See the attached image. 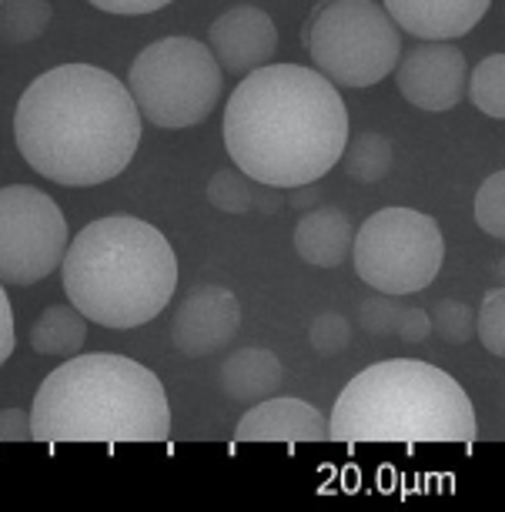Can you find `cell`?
Here are the masks:
<instances>
[{"label":"cell","mask_w":505,"mask_h":512,"mask_svg":"<svg viewBox=\"0 0 505 512\" xmlns=\"http://www.w3.org/2000/svg\"><path fill=\"white\" fill-rule=\"evenodd\" d=\"M67 218L41 188H0V285H37L61 268Z\"/></svg>","instance_id":"9"},{"label":"cell","mask_w":505,"mask_h":512,"mask_svg":"<svg viewBox=\"0 0 505 512\" xmlns=\"http://www.w3.org/2000/svg\"><path fill=\"white\" fill-rule=\"evenodd\" d=\"M402 98L422 111H452L465 101L469 88V61L449 41L415 44L402 57L395 74Z\"/></svg>","instance_id":"10"},{"label":"cell","mask_w":505,"mask_h":512,"mask_svg":"<svg viewBox=\"0 0 505 512\" xmlns=\"http://www.w3.org/2000/svg\"><path fill=\"white\" fill-rule=\"evenodd\" d=\"M17 345V332H14V312H11V302L4 295V285H0V365L11 359Z\"/></svg>","instance_id":"30"},{"label":"cell","mask_w":505,"mask_h":512,"mask_svg":"<svg viewBox=\"0 0 505 512\" xmlns=\"http://www.w3.org/2000/svg\"><path fill=\"white\" fill-rule=\"evenodd\" d=\"M318 74L342 88H372L395 71L402 34L375 0H318L301 27Z\"/></svg>","instance_id":"6"},{"label":"cell","mask_w":505,"mask_h":512,"mask_svg":"<svg viewBox=\"0 0 505 512\" xmlns=\"http://www.w3.org/2000/svg\"><path fill=\"white\" fill-rule=\"evenodd\" d=\"M492 0H385V14L398 31L422 41L465 37L489 14Z\"/></svg>","instance_id":"14"},{"label":"cell","mask_w":505,"mask_h":512,"mask_svg":"<svg viewBox=\"0 0 505 512\" xmlns=\"http://www.w3.org/2000/svg\"><path fill=\"white\" fill-rule=\"evenodd\" d=\"M429 332H432L429 312H422V308H402V318H398V325H395V335L402 338V342H425Z\"/></svg>","instance_id":"27"},{"label":"cell","mask_w":505,"mask_h":512,"mask_svg":"<svg viewBox=\"0 0 505 512\" xmlns=\"http://www.w3.org/2000/svg\"><path fill=\"white\" fill-rule=\"evenodd\" d=\"M348 111L325 74L301 64L255 67L225 108V148L268 188L315 185L342 161Z\"/></svg>","instance_id":"1"},{"label":"cell","mask_w":505,"mask_h":512,"mask_svg":"<svg viewBox=\"0 0 505 512\" xmlns=\"http://www.w3.org/2000/svg\"><path fill=\"white\" fill-rule=\"evenodd\" d=\"M241 328V305L235 292L221 285H198L174 308L171 342L188 359H208L225 349Z\"/></svg>","instance_id":"11"},{"label":"cell","mask_w":505,"mask_h":512,"mask_svg":"<svg viewBox=\"0 0 505 512\" xmlns=\"http://www.w3.org/2000/svg\"><path fill=\"white\" fill-rule=\"evenodd\" d=\"M255 198H258L255 185L241 171L221 168L208 181V201L218 211H225V215H248V211H255Z\"/></svg>","instance_id":"21"},{"label":"cell","mask_w":505,"mask_h":512,"mask_svg":"<svg viewBox=\"0 0 505 512\" xmlns=\"http://www.w3.org/2000/svg\"><path fill=\"white\" fill-rule=\"evenodd\" d=\"M31 439V415L21 409H0V442Z\"/></svg>","instance_id":"29"},{"label":"cell","mask_w":505,"mask_h":512,"mask_svg":"<svg viewBox=\"0 0 505 512\" xmlns=\"http://www.w3.org/2000/svg\"><path fill=\"white\" fill-rule=\"evenodd\" d=\"M475 335H479V342L495 359H502L505 355V292L502 288L485 292L479 315H475Z\"/></svg>","instance_id":"24"},{"label":"cell","mask_w":505,"mask_h":512,"mask_svg":"<svg viewBox=\"0 0 505 512\" xmlns=\"http://www.w3.org/2000/svg\"><path fill=\"white\" fill-rule=\"evenodd\" d=\"M355 272L382 295H412L435 282L445 241L435 218L415 208H382L352 238Z\"/></svg>","instance_id":"8"},{"label":"cell","mask_w":505,"mask_h":512,"mask_svg":"<svg viewBox=\"0 0 505 512\" xmlns=\"http://www.w3.org/2000/svg\"><path fill=\"white\" fill-rule=\"evenodd\" d=\"M221 67L215 54L194 37H164L134 57L128 91L141 118L158 128H194L218 108Z\"/></svg>","instance_id":"7"},{"label":"cell","mask_w":505,"mask_h":512,"mask_svg":"<svg viewBox=\"0 0 505 512\" xmlns=\"http://www.w3.org/2000/svg\"><path fill=\"white\" fill-rule=\"evenodd\" d=\"M51 0H0V41L31 44L51 27Z\"/></svg>","instance_id":"19"},{"label":"cell","mask_w":505,"mask_h":512,"mask_svg":"<svg viewBox=\"0 0 505 512\" xmlns=\"http://www.w3.org/2000/svg\"><path fill=\"white\" fill-rule=\"evenodd\" d=\"M64 292L87 322L138 328L168 308L178 258L158 228L131 215L91 221L64 251Z\"/></svg>","instance_id":"4"},{"label":"cell","mask_w":505,"mask_h":512,"mask_svg":"<svg viewBox=\"0 0 505 512\" xmlns=\"http://www.w3.org/2000/svg\"><path fill=\"white\" fill-rule=\"evenodd\" d=\"M355 228L342 208H308L301 215L295 228V251L301 255V262L315 265V268H335L342 265L352 251Z\"/></svg>","instance_id":"15"},{"label":"cell","mask_w":505,"mask_h":512,"mask_svg":"<svg viewBox=\"0 0 505 512\" xmlns=\"http://www.w3.org/2000/svg\"><path fill=\"white\" fill-rule=\"evenodd\" d=\"M235 442H328V419L301 399H261L241 415Z\"/></svg>","instance_id":"13"},{"label":"cell","mask_w":505,"mask_h":512,"mask_svg":"<svg viewBox=\"0 0 505 512\" xmlns=\"http://www.w3.org/2000/svg\"><path fill=\"white\" fill-rule=\"evenodd\" d=\"M345 171L362 185H375L392 171V141L378 131H362L358 138L345 141L342 151Z\"/></svg>","instance_id":"18"},{"label":"cell","mask_w":505,"mask_h":512,"mask_svg":"<svg viewBox=\"0 0 505 512\" xmlns=\"http://www.w3.org/2000/svg\"><path fill=\"white\" fill-rule=\"evenodd\" d=\"M24 161L67 188L118 178L141 144V111L128 84L94 64H61L31 81L14 114Z\"/></svg>","instance_id":"2"},{"label":"cell","mask_w":505,"mask_h":512,"mask_svg":"<svg viewBox=\"0 0 505 512\" xmlns=\"http://www.w3.org/2000/svg\"><path fill=\"white\" fill-rule=\"evenodd\" d=\"M97 11L104 14H121V17H138V14H154L161 7H168L171 0H91Z\"/></svg>","instance_id":"28"},{"label":"cell","mask_w":505,"mask_h":512,"mask_svg":"<svg viewBox=\"0 0 505 512\" xmlns=\"http://www.w3.org/2000/svg\"><path fill=\"white\" fill-rule=\"evenodd\" d=\"M465 94H469L472 104L482 114L502 121L505 118V54H489L485 61L475 64Z\"/></svg>","instance_id":"20"},{"label":"cell","mask_w":505,"mask_h":512,"mask_svg":"<svg viewBox=\"0 0 505 512\" xmlns=\"http://www.w3.org/2000/svg\"><path fill=\"white\" fill-rule=\"evenodd\" d=\"M402 302L395 295H372L358 305V322L368 335L382 338V335H395V325L402 318Z\"/></svg>","instance_id":"26"},{"label":"cell","mask_w":505,"mask_h":512,"mask_svg":"<svg viewBox=\"0 0 505 512\" xmlns=\"http://www.w3.org/2000/svg\"><path fill=\"white\" fill-rule=\"evenodd\" d=\"M308 342L312 349L322 355V359H332V355H342L352 342V322L338 312H325L318 315L312 328H308Z\"/></svg>","instance_id":"25"},{"label":"cell","mask_w":505,"mask_h":512,"mask_svg":"<svg viewBox=\"0 0 505 512\" xmlns=\"http://www.w3.org/2000/svg\"><path fill=\"white\" fill-rule=\"evenodd\" d=\"M285 382V365L268 349H238L221 365V389L235 402L271 399Z\"/></svg>","instance_id":"16"},{"label":"cell","mask_w":505,"mask_h":512,"mask_svg":"<svg viewBox=\"0 0 505 512\" xmlns=\"http://www.w3.org/2000/svg\"><path fill=\"white\" fill-rule=\"evenodd\" d=\"M475 221L485 235L502 238L505 235V175L495 171L482 181L479 195H475Z\"/></svg>","instance_id":"23"},{"label":"cell","mask_w":505,"mask_h":512,"mask_svg":"<svg viewBox=\"0 0 505 512\" xmlns=\"http://www.w3.org/2000/svg\"><path fill=\"white\" fill-rule=\"evenodd\" d=\"M432 332H439L442 342L469 345L475 338V312L459 298H442L432 308Z\"/></svg>","instance_id":"22"},{"label":"cell","mask_w":505,"mask_h":512,"mask_svg":"<svg viewBox=\"0 0 505 512\" xmlns=\"http://www.w3.org/2000/svg\"><path fill=\"white\" fill-rule=\"evenodd\" d=\"M87 342V318L74 305H51L44 308L41 318L31 328V345L41 355H57L71 359L84 349Z\"/></svg>","instance_id":"17"},{"label":"cell","mask_w":505,"mask_h":512,"mask_svg":"<svg viewBox=\"0 0 505 512\" xmlns=\"http://www.w3.org/2000/svg\"><path fill=\"white\" fill-rule=\"evenodd\" d=\"M208 51L215 54L221 71L251 74L278 51V27L268 11L255 4H238L208 27Z\"/></svg>","instance_id":"12"},{"label":"cell","mask_w":505,"mask_h":512,"mask_svg":"<svg viewBox=\"0 0 505 512\" xmlns=\"http://www.w3.org/2000/svg\"><path fill=\"white\" fill-rule=\"evenodd\" d=\"M288 205L295 208V211H308V208H315V205H318V188H312V185L291 188Z\"/></svg>","instance_id":"31"},{"label":"cell","mask_w":505,"mask_h":512,"mask_svg":"<svg viewBox=\"0 0 505 512\" xmlns=\"http://www.w3.org/2000/svg\"><path fill=\"white\" fill-rule=\"evenodd\" d=\"M37 442H168L161 379L124 355H71L41 382L31 409Z\"/></svg>","instance_id":"3"},{"label":"cell","mask_w":505,"mask_h":512,"mask_svg":"<svg viewBox=\"0 0 505 512\" xmlns=\"http://www.w3.org/2000/svg\"><path fill=\"white\" fill-rule=\"evenodd\" d=\"M475 409L449 372L415 359L368 365L338 395L328 439L335 442H462L472 446Z\"/></svg>","instance_id":"5"}]
</instances>
